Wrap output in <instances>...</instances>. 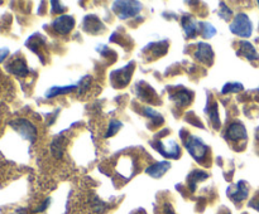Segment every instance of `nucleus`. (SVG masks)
<instances>
[{"label": "nucleus", "instance_id": "f257e3e1", "mask_svg": "<svg viewBox=\"0 0 259 214\" xmlns=\"http://www.w3.org/2000/svg\"><path fill=\"white\" fill-rule=\"evenodd\" d=\"M183 142H185V146L187 148L191 156L198 164L206 165V161L209 160V155H210V151H209L208 146L200 138L195 137V136H188L187 138H183Z\"/></svg>", "mask_w": 259, "mask_h": 214}, {"label": "nucleus", "instance_id": "f03ea898", "mask_svg": "<svg viewBox=\"0 0 259 214\" xmlns=\"http://www.w3.org/2000/svg\"><path fill=\"white\" fill-rule=\"evenodd\" d=\"M9 125H11V127L13 128V130H16L22 137L28 140L29 142L33 144L34 141L37 140L38 132H37L36 126H34L31 121L27 120V118H17V120L11 121Z\"/></svg>", "mask_w": 259, "mask_h": 214}, {"label": "nucleus", "instance_id": "7ed1b4c3", "mask_svg": "<svg viewBox=\"0 0 259 214\" xmlns=\"http://www.w3.org/2000/svg\"><path fill=\"white\" fill-rule=\"evenodd\" d=\"M230 32L241 38L250 37L251 32H253V25H251V22L248 15L240 13L236 17H234V20L230 24Z\"/></svg>", "mask_w": 259, "mask_h": 214}, {"label": "nucleus", "instance_id": "20e7f679", "mask_svg": "<svg viewBox=\"0 0 259 214\" xmlns=\"http://www.w3.org/2000/svg\"><path fill=\"white\" fill-rule=\"evenodd\" d=\"M113 9L117 13L120 19L135 17L142 9V4L138 2H115Z\"/></svg>", "mask_w": 259, "mask_h": 214}, {"label": "nucleus", "instance_id": "39448f33", "mask_svg": "<svg viewBox=\"0 0 259 214\" xmlns=\"http://www.w3.org/2000/svg\"><path fill=\"white\" fill-rule=\"evenodd\" d=\"M115 170L120 176L129 179L139 170L138 161L134 158H130V156H122L115 164Z\"/></svg>", "mask_w": 259, "mask_h": 214}, {"label": "nucleus", "instance_id": "423d86ee", "mask_svg": "<svg viewBox=\"0 0 259 214\" xmlns=\"http://www.w3.org/2000/svg\"><path fill=\"white\" fill-rule=\"evenodd\" d=\"M134 63H129L125 65L122 69H117L112 72L110 75V82H112L114 88H124L128 83L130 82V76H132L133 70H134Z\"/></svg>", "mask_w": 259, "mask_h": 214}, {"label": "nucleus", "instance_id": "0eeeda50", "mask_svg": "<svg viewBox=\"0 0 259 214\" xmlns=\"http://www.w3.org/2000/svg\"><path fill=\"white\" fill-rule=\"evenodd\" d=\"M246 137H248V133H246L245 127L243 123L238 122V121L230 123L225 131V138L231 144H239L241 141L245 142Z\"/></svg>", "mask_w": 259, "mask_h": 214}, {"label": "nucleus", "instance_id": "6e6552de", "mask_svg": "<svg viewBox=\"0 0 259 214\" xmlns=\"http://www.w3.org/2000/svg\"><path fill=\"white\" fill-rule=\"evenodd\" d=\"M152 146L158 151L160 154H162L165 158H172V159H178L181 155V149L175 141H170L168 144L161 142L160 140L153 141Z\"/></svg>", "mask_w": 259, "mask_h": 214}, {"label": "nucleus", "instance_id": "1a4fd4ad", "mask_svg": "<svg viewBox=\"0 0 259 214\" xmlns=\"http://www.w3.org/2000/svg\"><path fill=\"white\" fill-rule=\"evenodd\" d=\"M193 93L191 91L186 90L181 86L180 88H172L170 91V98L178 106V107H186L192 102Z\"/></svg>", "mask_w": 259, "mask_h": 214}, {"label": "nucleus", "instance_id": "9d476101", "mask_svg": "<svg viewBox=\"0 0 259 214\" xmlns=\"http://www.w3.org/2000/svg\"><path fill=\"white\" fill-rule=\"evenodd\" d=\"M75 27V19L71 15H61L57 19H55V22L52 23V28L56 33L62 35H66L74 29Z\"/></svg>", "mask_w": 259, "mask_h": 214}, {"label": "nucleus", "instance_id": "9b49d317", "mask_svg": "<svg viewBox=\"0 0 259 214\" xmlns=\"http://www.w3.org/2000/svg\"><path fill=\"white\" fill-rule=\"evenodd\" d=\"M7 69H8L9 73L18 76V77H26L29 73V68L23 58H16L12 62H9L7 64Z\"/></svg>", "mask_w": 259, "mask_h": 214}, {"label": "nucleus", "instance_id": "f8f14e48", "mask_svg": "<svg viewBox=\"0 0 259 214\" xmlns=\"http://www.w3.org/2000/svg\"><path fill=\"white\" fill-rule=\"evenodd\" d=\"M195 57L200 60L201 63L206 65H211L213 64L214 60V52L211 45L206 44V43H200L197 45V49L195 52Z\"/></svg>", "mask_w": 259, "mask_h": 214}, {"label": "nucleus", "instance_id": "ddd939ff", "mask_svg": "<svg viewBox=\"0 0 259 214\" xmlns=\"http://www.w3.org/2000/svg\"><path fill=\"white\" fill-rule=\"evenodd\" d=\"M84 29L91 34H99L105 30V27L96 15H87L84 19Z\"/></svg>", "mask_w": 259, "mask_h": 214}, {"label": "nucleus", "instance_id": "4468645a", "mask_svg": "<svg viewBox=\"0 0 259 214\" xmlns=\"http://www.w3.org/2000/svg\"><path fill=\"white\" fill-rule=\"evenodd\" d=\"M240 48L238 50V55H243L248 60H255L259 59V54L255 50V48L253 47V44L249 42H240Z\"/></svg>", "mask_w": 259, "mask_h": 214}, {"label": "nucleus", "instance_id": "2eb2a0df", "mask_svg": "<svg viewBox=\"0 0 259 214\" xmlns=\"http://www.w3.org/2000/svg\"><path fill=\"white\" fill-rule=\"evenodd\" d=\"M248 193H249V189L248 186H246V184L244 183V181H239L238 185L235 186V189H233L231 193H228V194L229 196H230V199H233L235 203H239V201L244 200V199L248 196Z\"/></svg>", "mask_w": 259, "mask_h": 214}, {"label": "nucleus", "instance_id": "dca6fc26", "mask_svg": "<svg viewBox=\"0 0 259 214\" xmlns=\"http://www.w3.org/2000/svg\"><path fill=\"white\" fill-rule=\"evenodd\" d=\"M170 168H171V164L167 163V161L156 163L154 165H150L149 168H147V174L148 175L153 176V178H161V176H163L166 173H167Z\"/></svg>", "mask_w": 259, "mask_h": 214}, {"label": "nucleus", "instance_id": "f3484780", "mask_svg": "<svg viewBox=\"0 0 259 214\" xmlns=\"http://www.w3.org/2000/svg\"><path fill=\"white\" fill-rule=\"evenodd\" d=\"M182 27L187 38H195L197 33H200V28L197 27L195 20L190 17H183Z\"/></svg>", "mask_w": 259, "mask_h": 214}, {"label": "nucleus", "instance_id": "a211bd4d", "mask_svg": "<svg viewBox=\"0 0 259 214\" xmlns=\"http://www.w3.org/2000/svg\"><path fill=\"white\" fill-rule=\"evenodd\" d=\"M137 93H138V97L147 101V102H154L156 97H157L156 92L149 87V86H145V87H140V86H138Z\"/></svg>", "mask_w": 259, "mask_h": 214}, {"label": "nucleus", "instance_id": "6ab92c4d", "mask_svg": "<svg viewBox=\"0 0 259 214\" xmlns=\"http://www.w3.org/2000/svg\"><path fill=\"white\" fill-rule=\"evenodd\" d=\"M75 88H76V86H61V87H59V86H55V87H51L48 91H47L46 93V97L47 98H52V97H56V96L59 95H65V93H69L71 92V91H74Z\"/></svg>", "mask_w": 259, "mask_h": 214}, {"label": "nucleus", "instance_id": "aec40b11", "mask_svg": "<svg viewBox=\"0 0 259 214\" xmlns=\"http://www.w3.org/2000/svg\"><path fill=\"white\" fill-rule=\"evenodd\" d=\"M143 113L152 120V128H154L156 126H160L163 123L162 115H160V113H158L157 111L153 110L152 107H145L144 111H143Z\"/></svg>", "mask_w": 259, "mask_h": 214}, {"label": "nucleus", "instance_id": "412c9836", "mask_svg": "<svg viewBox=\"0 0 259 214\" xmlns=\"http://www.w3.org/2000/svg\"><path fill=\"white\" fill-rule=\"evenodd\" d=\"M206 112H208L209 116H210V120H211V123L214 125V128H216V130L220 128V118H219L218 106H216V103L214 102L213 106H208Z\"/></svg>", "mask_w": 259, "mask_h": 214}, {"label": "nucleus", "instance_id": "4be33fe9", "mask_svg": "<svg viewBox=\"0 0 259 214\" xmlns=\"http://www.w3.org/2000/svg\"><path fill=\"white\" fill-rule=\"evenodd\" d=\"M198 28H200V33L203 38H211L216 34V29L209 23H200Z\"/></svg>", "mask_w": 259, "mask_h": 214}, {"label": "nucleus", "instance_id": "5701e85b", "mask_svg": "<svg viewBox=\"0 0 259 214\" xmlns=\"http://www.w3.org/2000/svg\"><path fill=\"white\" fill-rule=\"evenodd\" d=\"M208 178V174L203 173L201 170H195L190 174V186L192 189H195L196 183H198L200 180H203V179Z\"/></svg>", "mask_w": 259, "mask_h": 214}, {"label": "nucleus", "instance_id": "b1692460", "mask_svg": "<svg viewBox=\"0 0 259 214\" xmlns=\"http://www.w3.org/2000/svg\"><path fill=\"white\" fill-rule=\"evenodd\" d=\"M243 85L241 83H238V82H234V83H226L225 86H224L223 91L221 92L224 93V95H226V93H236V92H240V91H243Z\"/></svg>", "mask_w": 259, "mask_h": 214}, {"label": "nucleus", "instance_id": "393cba45", "mask_svg": "<svg viewBox=\"0 0 259 214\" xmlns=\"http://www.w3.org/2000/svg\"><path fill=\"white\" fill-rule=\"evenodd\" d=\"M120 127H122V122H120V121L112 120L110 121L109 128H108V132L105 133V137H110V136L115 135V133L120 130Z\"/></svg>", "mask_w": 259, "mask_h": 214}, {"label": "nucleus", "instance_id": "a878e982", "mask_svg": "<svg viewBox=\"0 0 259 214\" xmlns=\"http://www.w3.org/2000/svg\"><path fill=\"white\" fill-rule=\"evenodd\" d=\"M220 17L223 18L224 20H230L231 17H233V12H231V9L229 7H226L224 3H221L220 4Z\"/></svg>", "mask_w": 259, "mask_h": 214}, {"label": "nucleus", "instance_id": "bb28decb", "mask_svg": "<svg viewBox=\"0 0 259 214\" xmlns=\"http://www.w3.org/2000/svg\"><path fill=\"white\" fill-rule=\"evenodd\" d=\"M9 54V49L8 48H0V63L3 62Z\"/></svg>", "mask_w": 259, "mask_h": 214}, {"label": "nucleus", "instance_id": "cd10ccee", "mask_svg": "<svg viewBox=\"0 0 259 214\" xmlns=\"http://www.w3.org/2000/svg\"><path fill=\"white\" fill-rule=\"evenodd\" d=\"M56 7H52V12L54 13H62L65 10V8H62V5L59 2H52Z\"/></svg>", "mask_w": 259, "mask_h": 214}, {"label": "nucleus", "instance_id": "c85d7f7f", "mask_svg": "<svg viewBox=\"0 0 259 214\" xmlns=\"http://www.w3.org/2000/svg\"><path fill=\"white\" fill-rule=\"evenodd\" d=\"M162 214H175L172 211V206H170L168 204H165L162 208Z\"/></svg>", "mask_w": 259, "mask_h": 214}, {"label": "nucleus", "instance_id": "c756f323", "mask_svg": "<svg viewBox=\"0 0 259 214\" xmlns=\"http://www.w3.org/2000/svg\"><path fill=\"white\" fill-rule=\"evenodd\" d=\"M249 205L253 206V208H255L256 210H259V200H255V199H254V200H251L250 203H249Z\"/></svg>", "mask_w": 259, "mask_h": 214}, {"label": "nucleus", "instance_id": "7c9ffc66", "mask_svg": "<svg viewBox=\"0 0 259 214\" xmlns=\"http://www.w3.org/2000/svg\"><path fill=\"white\" fill-rule=\"evenodd\" d=\"M256 137L259 138V130H258V133H256Z\"/></svg>", "mask_w": 259, "mask_h": 214}, {"label": "nucleus", "instance_id": "2f4dec72", "mask_svg": "<svg viewBox=\"0 0 259 214\" xmlns=\"http://www.w3.org/2000/svg\"><path fill=\"white\" fill-rule=\"evenodd\" d=\"M258 5H259V2H258Z\"/></svg>", "mask_w": 259, "mask_h": 214}]
</instances>
